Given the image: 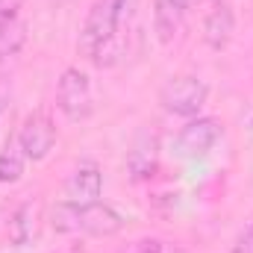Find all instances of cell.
I'll list each match as a JSON object with an SVG mask.
<instances>
[{"mask_svg": "<svg viewBox=\"0 0 253 253\" xmlns=\"http://www.w3.org/2000/svg\"><path fill=\"white\" fill-rule=\"evenodd\" d=\"M126 6H129V0H94L91 3L85 24L80 30V39H77L80 56L94 62L112 42H118V27L124 21Z\"/></svg>", "mask_w": 253, "mask_h": 253, "instance_id": "obj_1", "label": "cell"}, {"mask_svg": "<svg viewBox=\"0 0 253 253\" xmlns=\"http://www.w3.org/2000/svg\"><path fill=\"white\" fill-rule=\"evenodd\" d=\"M53 227L59 233H85V236H97V239H106V236H115L121 233L124 227V215L118 209H112L109 203H85V206H77V203H68L53 209Z\"/></svg>", "mask_w": 253, "mask_h": 253, "instance_id": "obj_2", "label": "cell"}, {"mask_svg": "<svg viewBox=\"0 0 253 253\" xmlns=\"http://www.w3.org/2000/svg\"><path fill=\"white\" fill-rule=\"evenodd\" d=\"M206 100H209V85L194 74L171 77L159 91L162 109L168 115H177V118H197L200 109L206 106Z\"/></svg>", "mask_w": 253, "mask_h": 253, "instance_id": "obj_3", "label": "cell"}, {"mask_svg": "<svg viewBox=\"0 0 253 253\" xmlns=\"http://www.w3.org/2000/svg\"><path fill=\"white\" fill-rule=\"evenodd\" d=\"M56 109L68 121H85L94 109L91 83L80 68H65L56 83Z\"/></svg>", "mask_w": 253, "mask_h": 253, "instance_id": "obj_4", "label": "cell"}, {"mask_svg": "<svg viewBox=\"0 0 253 253\" xmlns=\"http://www.w3.org/2000/svg\"><path fill=\"white\" fill-rule=\"evenodd\" d=\"M15 141L21 144V150L30 162H42L56 144V126L50 121V115L47 112H30L18 129Z\"/></svg>", "mask_w": 253, "mask_h": 253, "instance_id": "obj_5", "label": "cell"}, {"mask_svg": "<svg viewBox=\"0 0 253 253\" xmlns=\"http://www.w3.org/2000/svg\"><path fill=\"white\" fill-rule=\"evenodd\" d=\"M221 135H224V126H221L218 118L197 115V118H191L189 124L183 126V132L177 135V150H180V156H186V159L206 156V153L218 144Z\"/></svg>", "mask_w": 253, "mask_h": 253, "instance_id": "obj_6", "label": "cell"}, {"mask_svg": "<svg viewBox=\"0 0 253 253\" xmlns=\"http://www.w3.org/2000/svg\"><path fill=\"white\" fill-rule=\"evenodd\" d=\"M100 191H103V174H100L97 162H80L65 183V200L85 206V203H94L100 197Z\"/></svg>", "mask_w": 253, "mask_h": 253, "instance_id": "obj_7", "label": "cell"}, {"mask_svg": "<svg viewBox=\"0 0 253 253\" xmlns=\"http://www.w3.org/2000/svg\"><path fill=\"white\" fill-rule=\"evenodd\" d=\"M156 168H159V138L150 132H141L126 153V174L135 183H144L156 174Z\"/></svg>", "mask_w": 253, "mask_h": 253, "instance_id": "obj_8", "label": "cell"}, {"mask_svg": "<svg viewBox=\"0 0 253 253\" xmlns=\"http://www.w3.org/2000/svg\"><path fill=\"white\" fill-rule=\"evenodd\" d=\"M236 33V15L227 3H218L203 21V39L212 50H224Z\"/></svg>", "mask_w": 253, "mask_h": 253, "instance_id": "obj_9", "label": "cell"}, {"mask_svg": "<svg viewBox=\"0 0 253 253\" xmlns=\"http://www.w3.org/2000/svg\"><path fill=\"white\" fill-rule=\"evenodd\" d=\"M183 15H186V9H180L174 0H156V9H153V27H156V33H159V42H171L177 33H180V27H183Z\"/></svg>", "mask_w": 253, "mask_h": 253, "instance_id": "obj_10", "label": "cell"}, {"mask_svg": "<svg viewBox=\"0 0 253 253\" xmlns=\"http://www.w3.org/2000/svg\"><path fill=\"white\" fill-rule=\"evenodd\" d=\"M24 47H27V21L15 18L0 24V65L15 59Z\"/></svg>", "mask_w": 253, "mask_h": 253, "instance_id": "obj_11", "label": "cell"}, {"mask_svg": "<svg viewBox=\"0 0 253 253\" xmlns=\"http://www.w3.org/2000/svg\"><path fill=\"white\" fill-rule=\"evenodd\" d=\"M27 162H30V159L24 156L21 144H18V141H9V144L0 150V186H6V183H18V180L24 177Z\"/></svg>", "mask_w": 253, "mask_h": 253, "instance_id": "obj_12", "label": "cell"}, {"mask_svg": "<svg viewBox=\"0 0 253 253\" xmlns=\"http://www.w3.org/2000/svg\"><path fill=\"white\" fill-rule=\"evenodd\" d=\"M33 206H21L18 212H15V218H12V227H9V236H12V242L15 245H24L30 236H33Z\"/></svg>", "mask_w": 253, "mask_h": 253, "instance_id": "obj_13", "label": "cell"}, {"mask_svg": "<svg viewBox=\"0 0 253 253\" xmlns=\"http://www.w3.org/2000/svg\"><path fill=\"white\" fill-rule=\"evenodd\" d=\"M24 3H27V0H0V24L21 18V9H24Z\"/></svg>", "mask_w": 253, "mask_h": 253, "instance_id": "obj_14", "label": "cell"}, {"mask_svg": "<svg viewBox=\"0 0 253 253\" xmlns=\"http://www.w3.org/2000/svg\"><path fill=\"white\" fill-rule=\"evenodd\" d=\"M233 253H253V221L242 230V236H239V242L233 245Z\"/></svg>", "mask_w": 253, "mask_h": 253, "instance_id": "obj_15", "label": "cell"}, {"mask_svg": "<svg viewBox=\"0 0 253 253\" xmlns=\"http://www.w3.org/2000/svg\"><path fill=\"white\" fill-rule=\"evenodd\" d=\"M135 253H162V245L159 242H141V248Z\"/></svg>", "mask_w": 253, "mask_h": 253, "instance_id": "obj_16", "label": "cell"}, {"mask_svg": "<svg viewBox=\"0 0 253 253\" xmlns=\"http://www.w3.org/2000/svg\"><path fill=\"white\" fill-rule=\"evenodd\" d=\"M9 100V85L6 83H0V112H3V103Z\"/></svg>", "mask_w": 253, "mask_h": 253, "instance_id": "obj_17", "label": "cell"}, {"mask_svg": "<svg viewBox=\"0 0 253 253\" xmlns=\"http://www.w3.org/2000/svg\"><path fill=\"white\" fill-rule=\"evenodd\" d=\"M174 3H177L180 9H189V6H191V3H194V0H174Z\"/></svg>", "mask_w": 253, "mask_h": 253, "instance_id": "obj_18", "label": "cell"}, {"mask_svg": "<svg viewBox=\"0 0 253 253\" xmlns=\"http://www.w3.org/2000/svg\"><path fill=\"white\" fill-rule=\"evenodd\" d=\"M251 126H253V121H251Z\"/></svg>", "mask_w": 253, "mask_h": 253, "instance_id": "obj_19", "label": "cell"}]
</instances>
